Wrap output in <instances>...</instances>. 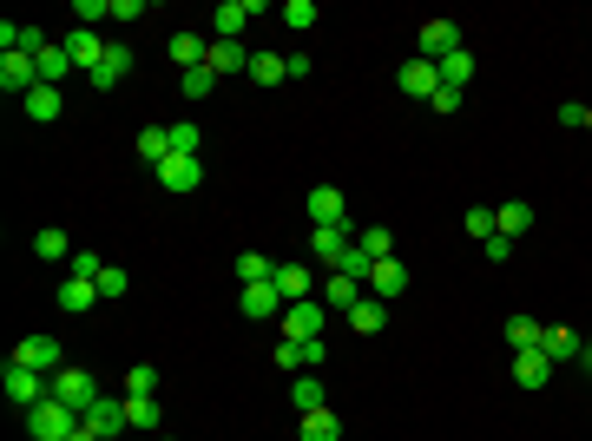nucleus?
<instances>
[{
  "label": "nucleus",
  "instance_id": "33",
  "mask_svg": "<svg viewBox=\"0 0 592 441\" xmlns=\"http://www.w3.org/2000/svg\"><path fill=\"white\" fill-rule=\"evenodd\" d=\"M125 422L145 428V435H158V395H125Z\"/></svg>",
  "mask_w": 592,
  "mask_h": 441
},
{
  "label": "nucleus",
  "instance_id": "43",
  "mask_svg": "<svg viewBox=\"0 0 592 441\" xmlns=\"http://www.w3.org/2000/svg\"><path fill=\"white\" fill-rule=\"evenodd\" d=\"M73 20L93 27V20H112V0H73Z\"/></svg>",
  "mask_w": 592,
  "mask_h": 441
},
{
  "label": "nucleus",
  "instance_id": "26",
  "mask_svg": "<svg viewBox=\"0 0 592 441\" xmlns=\"http://www.w3.org/2000/svg\"><path fill=\"white\" fill-rule=\"evenodd\" d=\"M382 323H389V303H382V297H362L356 310H349V330H356V336H375Z\"/></svg>",
  "mask_w": 592,
  "mask_h": 441
},
{
  "label": "nucleus",
  "instance_id": "2",
  "mask_svg": "<svg viewBox=\"0 0 592 441\" xmlns=\"http://www.w3.org/2000/svg\"><path fill=\"white\" fill-rule=\"evenodd\" d=\"M0 389H7V402L27 415V409H40V402L53 395V376H40V369H27V363H7L0 369Z\"/></svg>",
  "mask_w": 592,
  "mask_h": 441
},
{
  "label": "nucleus",
  "instance_id": "45",
  "mask_svg": "<svg viewBox=\"0 0 592 441\" xmlns=\"http://www.w3.org/2000/svg\"><path fill=\"white\" fill-rule=\"evenodd\" d=\"M198 145H204V132H198V126H172V152L198 158Z\"/></svg>",
  "mask_w": 592,
  "mask_h": 441
},
{
  "label": "nucleus",
  "instance_id": "38",
  "mask_svg": "<svg viewBox=\"0 0 592 441\" xmlns=\"http://www.w3.org/2000/svg\"><path fill=\"white\" fill-rule=\"evenodd\" d=\"M283 27H290V33H310L316 27V0H283Z\"/></svg>",
  "mask_w": 592,
  "mask_h": 441
},
{
  "label": "nucleus",
  "instance_id": "3",
  "mask_svg": "<svg viewBox=\"0 0 592 441\" xmlns=\"http://www.w3.org/2000/svg\"><path fill=\"white\" fill-rule=\"evenodd\" d=\"M323 330H329V303H323V297L283 303V330H277V336H290V343H323Z\"/></svg>",
  "mask_w": 592,
  "mask_h": 441
},
{
  "label": "nucleus",
  "instance_id": "11",
  "mask_svg": "<svg viewBox=\"0 0 592 441\" xmlns=\"http://www.w3.org/2000/svg\"><path fill=\"white\" fill-rule=\"evenodd\" d=\"M468 47V40H461V27H454V20H421V60H448V53H461Z\"/></svg>",
  "mask_w": 592,
  "mask_h": 441
},
{
  "label": "nucleus",
  "instance_id": "18",
  "mask_svg": "<svg viewBox=\"0 0 592 441\" xmlns=\"http://www.w3.org/2000/svg\"><path fill=\"white\" fill-rule=\"evenodd\" d=\"M579 330H566V323H553V330H540V356L546 363H579Z\"/></svg>",
  "mask_w": 592,
  "mask_h": 441
},
{
  "label": "nucleus",
  "instance_id": "32",
  "mask_svg": "<svg viewBox=\"0 0 592 441\" xmlns=\"http://www.w3.org/2000/svg\"><path fill=\"white\" fill-rule=\"evenodd\" d=\"M468 79H474V53H468V47L441 60V86H454V93H468Z\"/></svg>",
  "mask_w": 592,
  "mask_h": 441
},
{
  "label": "nucleus",
  "instance_id": "35",
  "mask_svg": "<svg viewBox=\"0 0 592 441\" xmlns=\"http://www.w3.org/2000/svg\"><path fill=\"white\" fill-rule=\"evenodd\" d=\"M204 53H211V40H198V33H172V60L185 66V73H191V66H204Z\"/></svg>",
  "mask_w": 592,
  "mask_h": 441
},
{
  "label": "nucleus",
  "instance_id": "13",
  "mask_svg": "<svg viewBox=\"0 0 592 441\" xmlns=\"http://www.w3.org/2000/svg\"><path fill=\"white\" fill-rule=\"evenodd\" d=\"M270 284L283 290V303H310L323 277H316V264H277V277H270Z\"/></svg>",
  "mask_w": 592,
  "mask_h": 441
},
{
  "label": "nucleus",
  "instance_id": "49",
  "mask_svg": "<svg viewBox=\"0 0 592 441\" xmlns=\"http://www.w3.org/2000/svg\"><path fill=\"white\" fill-rule=\"evenodd\" d=\"M73 441H99V435H86V428H79V435H73Z\"/></svg>",
  "mask_w": 592,
  "mask_h": 441
},
{
  "label": "nucleus",
  "instance_id": "21",
  "mask_svg": "<svg viewBox=\"0 0 592 441\" xmlns=\"http://www.w3.org/2000/svg\"><path fill=\"white\" fill-rule=\"evenodd\" d=\"M20 112H27V119H40V126H53V119L66 112V99H60V86H33V93L20 99Z\"/></svg>",
  "mask_w": 592,
  "mask_h": 441
},
{
  "label": "nucleus",
  "instance_id": "46",
  "mask_svg": "<svg viewBox=\"0 0 592 441\" xmlns=\"http://www.w3.org/2000/svg\"><path fill=\"white\" fill-rule=\"evenodd\" d=\"M468 237H481V244L494 237V211H487V205H474V211H468Z\"/></svg>",
  "mask_w": 592,
  "mask_h": 441
},
{
  "label": "nucleus",
  "instance_id": "4",
  "mask_svg": "<svg viewBox=\"0 0 592 441\" xmlns=\"http://www.w3.org/2000/svg\"><path fill=\"white\" fill-rule=\"evenodd\" d=\"M53 395H60L66 409H79V415H86V409H93V402H99V395H106V389H99V376H93V369L66 363L60 376H53Z\"/></svg>",
  "mask_w": 592,
  "mask_h": 441
},
{
  "label": "nucleus",
  "instance_id": "9",
  "mask_svg": "<svg viewBox=\"0 0 592 441\" xmlns=\"http://www.w3.org/2000/svg\"><path fill=\"white\" fill-rule=\"evenodd\" d=\"M158 185H165V191H172V198H185V191H198L204 185V158H185V152H172V158H165V165H158Z\"/></svg>",
  "mask_w": 592,
  "mask_h": 441
},
{
  "label": "nucleus",
  "instance_id": "22",
  "mask_svg": "<svg viewBox=\"0 0 592 441\" xmlns=\"http://www.w3.org/2000/svg\"><path fill=\"white\" fill-rule=\"evenodd\" d=\"M290 402H296V415H316V409H329V395H323V376H316V369H303V376L290 382Z\"/></svg>",
  "mask_w": 592,
  "mask_h": 441
},
{
  "label": "nucleus",
  "instance_id": "14",
  "mask_svg": "<svg viewBox=\"0 0 592 441\" xmlns=\"http://www.w3.org/2000/svg\"><path fill=\"white\" fill-rule=\"evenodd\" d=\"M362 297H369V284H356V277H343V270H329V277H323V303H329V316H336V310L349 316Z\"/></svg>",
  "mask_w": 592,
  "mask_h": 441
},
{
  "label": "nucleus",
  "instance_id": "44",
  "mask_svg": "<svg viewBox=\"0 0 592 441\" xmlns=\"http://www.w3.org/2000/svg\"><path fill=\"white\" fill-rule=\"evenodd\" d=\"M125 290H132V277H125L119 264H106V270H99V297H125Z\"/></svg>",
  "mask_w": 592,
  "mask_h": 441
},
{
  "label": "nucleus",
  "instance_id": "20",
  "mask_svg": "<svg viewBox=\"0 0 592 441\" xmlns=\"http://www.w3.org/2000/svg\"><path fill=\"white\" fill-rule=\"evenodd\" d=\"M310 224H349V205L336 185H316L310 191Z\"/></svg>",
  "mask_w": 592,
  "mask_h": 441
},
{
  "label": "nucleus",
  "instance_id": "34",
  "mask_svg": "<svg viewBox=\"0 0 592 441\" xmlns=\"http://www.w3.org/2000/svg\"><path fill=\"white\" fill-rule=\"evenodd\" d=\"M250 79H257V86H283V79H290V60H277V53H250Z\"/></svg>",
  "mask_w": 592,
  "mask_h": 441
},
{
  "label": "nucleus",
  "instance_id": "39",
  "mask_svg": "<svg viewBox=\"0 0 592 441\" xmlns=\"http://www.w3.org/2000/svg\"><path fill=\"white\" fill-rule=\"evenodd\" d=\"M178 86H185V99H211V93H218V73H211V66H191Z\"/></svg>",
  "mask_w": 592,
  "mask_h": 441
},
{
  "label": "nucleus",
  "instance_id": "6",
  "mask_svg": "<svg viewBox=\"0 0 592 441\" xmlns=\"http://www.w3.org/2000/svg\"><path fill=\"white\" fill-rule=\"evenodd\" d=\"M33 86H40V60H33V53H0V93L27 99Z\"/></svg>",
  "mask_w": 592,
  "mask_h": 441
},
{
  "label": "nucleus",
  "instance_id": "48",
  "mask_svg": "<svg viewBox=\"0 0 592 441\" xmlns=\"http://www.w3.org/2000/svg\"><path fill=\"white\" fill-rule=\"evenodd\" d=\"M428 106H435V112H461V93H454V86H441V93L428 99Z\"/></svg>",
  "mask_w": 592,
  "mask_h": 441
},
{
  "label": "nucleus",
  "instance_id": "10",
  "mask_svg": "<svg viewBox=\"0 0 592 441\" xmlns=\"http://www.w3.org/2000/svg\"><path fill=\"white\" fill-rule=\"evenodd\" d=\"M395 86H402L408 99H435V93H441V66L415 53V60H402V66H395Z\"/></svg>",
  "mask_w": 592,
  "mask_h": 441
},
{
  "label": "nucleus",
  "instance_id": "47",
  "mask_svg": "<svg viewBox=\"0 0 592 441\" xmlns=\"http://www.w3.org/2000/svg\"><path fill=\"white\" fill-rule=\"evenodd\" d=\"M507 257H514V237L494 231V237H487V264H507Z\"/></svg>",
  "mask_w": 592,
  "mask_h": 441
},
{
  "label": "nucleus",
  "instance_id": "27",
  "mask_svg": "<svg viewBox=\"0 0 592 441\" xmlns=\"http://www.w3.org/2000/svg\"><path fill=\"white\" fill-rule=\"evenodd\" d=\"M139 158L158 172V165L172 158V126H145V132H139Z\"/></svg>",
  "mask_w": 592,
  "mask_h": 441
},
{
  "label": "nucleus",
  "instance_id": "50",
  "mask_svg": "<svg viewBox=\"0 0 592 441\" xmlns=\"http://www.w3.org/2000/svg\"><path fill=\"white\" fill-rule=\"evenodd\" d=\"M586 132H592V106H586Z\"/></svg>",
  "mask_w": 592,
  "mask_h": 441
},
{
  "label": "nucleus",
  "instance_id": "23",
  "mask_svg": "<svg viewBox=\"0 0 592 441\" xmlns=\"http://www.w3.org/2000/svg\"><path fill=\"white\" fill-rule=\"evenodd\" d=\"M125 73H132V47H119V40H112L106 60H99V73H93V86H99V93H112V86H119Z\"/></svg>",
  "mask_w": 592,
  "mask_h": 441
},
{
  "label": "nucleus",
  "instance_id": "1",
  "mask_svg": "<svg viewBox=\"0 0 592 441\" xmlns=\"http://www.w3.org/2000/svg\"><path fill=\"white\" fill-rule=\"evenodd\" d=\"M79 428H86V415L66 409L60 395H47L40 409H27V435H33V441H73Z\"/></svg>",
  "mask_w": 592,
  "mask_h": 441
},
{
  "label": "nucleus",
  "instance_id": "51",
  "mask_svg": "<svg viewBox=\"0 0 592 441\" xmlns=\"http://www.w3.org/2000/svg\"><path fill=\"white\" fill-rule=\"evenodd\" d=\"M158 441H172V435H158Z\"/></svg>",
  "mask_w": 592,
  "mask_h": 441
},
{
  "label": "nucleus",
  "instance_id": "19",
  "mask_svg": "<svg viewBox=\"0 0 592 441\" xmlns=\"http://www.w3.org/2000/svg\"><path fill=\"white\" fill-rule=\"evenodd\" d=\"M204 66H211V73H250V47L244 40H211Z\"/></svg>",
  "mask_w": 592,
  "mask_h": 441
},
{
  "label": "nucleus",
  "instance_id": "40",
  "mask_svg": "<svg viewBox=\"0 0 592 441\" xmlns=\"http://www.w3.org/2000/svg\"><path fill=\"white\" fill-rule=\"evenodd\" d=\"M356 244H362V251L375 257V264H382V257H395V231H382V224H369V231H362Z\"/></svg>",
  "mask_w": 592,
  "mask_h": 441
},
{
  "label": "nucleus",
  "instance_id": "5",
  "mask_svg": "<svg viewBox=\"0 0 592 441\" xmlns=\"http://www.w3.org/2000/svg\"><path fill=\"white\" fill-rule=\"evenodd\" d=\"M7 363H27V369H40V376H60V369H66V349L53 343V336H20Z\"/></svg>",
  "mask_w": 592,
  "mask_h": 441
},
{
  "label": "nucleus",
  "instance_id": "17",
  "mask_svg": "<svg viewBox=\"0 0 592 441\" xmlns=\"http://www.w3.org/2000/svg\"><path fill=\"white\" fill-rule=\"evenodd\" d=\"M257 14H264V0H224L211 27H218V40H237V33H244V27H250Z\"/></svg>",
  "mask_w": 592,
  "mask_h": 441
},
{
  "label": "nucleus",
  "instance_id": "36",
  "mask_svg": "<svg viewBox=\"0 0 592 441\" xmlns=\"http://www.w3.org/2000/svg\"><path fill=\"white\" fill-rule=\"evenodd\" d=\"M270 277H277V264H270L264 251H244V257H237V284H270Z\"/></svg>",
  "mask_w": 592,
  "mask_h": 441
},
{
  "label": "nucleus",
  "instance_id": "16",
  "mask_svg": "<svg viewBox=\"0 0 592 441\" xmlns=\"http://www.w3.org/2000/svg\"><path fill=\"white\" fill-rule=\"evenodd\" d=\"M237 310H244L250 323H270V316L283 310V290H277V284H244V297H237Z\"/></svg>",
  "mask_w": 592,
  "mask_h": 441
},
{
  "label": "nucleus",
  "instance_id": "28",
  "mask_svg": "<svg viewBox=\"0 0 592 441\" xmlns=\"http://www.w3.org/2000/svg\"><path fill=\"white\" fill-rule=\"evenodd\" d=\"M33 257H47V264H73V237H66V231H33Z\"/></svg>",
  "mask_w": 592,
  "mask_h": 441
},
{
  "label": "nucleus",
  "instance_id": "41",
  "mask_svg": "<svg viewBox=\"0 0 592 441\" xmlns=\"http://www.w3.org/2000/svg\"><path fill=\"white\" fill-rule=\"evenodd\" d=\"M125 395H158V369L152 363H132V369H125Z\"/></svg>",
  "mask_w": 592,
  "mask_h": 441
},
{
  "label": "nucleus",
  "instance_id": "7",
  "mask_svg": "<svg viewBox=\"0 0 592 441\" xmlns=\"http://www.w3.org/2000/svg\"><path fill=\"white\" fill-rule=\"evenodd\" d=\"M60 47H66V60H73L79 73L93 79V73H99V60H106V47H112V40H99V27H73V33L60 40Z\"/></svg>",
  "mask_w": 592,
  "mask_h": 441
},
{
  "label": "nucleus",
  "instance_id": "42",
  "mask_svg": "<svg viewBox=\"0 0 592 441\" xmlns=\"http://www.w3.org/2000/svg\"><path fill=\"white\" fill-rule=\"evenodd\" d=\"M99 270H106V257H99V251H73L66 277H86V284H99Z\"/></svg>",
  "mask_w": 592,
  "mask_h": 441
},
{
  "label": "nucleus",
  "instance_id": "29",
  "mask_svg": "<svg viewBox=\"0 0 592 441\" xmlns=\"http://www.w3.org/2000/svg\"><path fill=\"white\" fill-rule=\"evenodd\" d=\"M500 336H507V349H540V323H533V316H507V323H500Z\"/></svg>",
  "mask_w": 592,
  "mask_h": 441
},
{
  "label": "nucleus",
  "instance_id": "37",
  "mask_svg": "<svg viewBox=\"0 0 592 441\" xmlns=\"http://www.w3.org/2000/svg\"><path fill=\"white\" fill-rule=\"evenodd\" d=\"M66 73H79V66L66 60V47H47V53H40V86H60Z\"/></svg>",
  "mask_w": 592,
  "mask_h": 441
},
{
  "label": "nucleus",
  "instance_id": "25",
  "mask_svg": "<svg viewBox=\"0 0 592 441\" xmlns=\"http://www.w3.org/2000/svg\"><path fill=\"white\" fill-rule=\"evenodd\" d=\"M93 303H99V284H86V277H66L60 284V310L66 316H86Z\"/></svg>",
  "mask_w": 592,
  "mask_h": 441
},
{
  "label": "nucleus",
  "instance_id": "12",
  "mask_svg": "<svg viewBox=\"0 0 592 441\" xmlns=\"http://www.w3.org/2000/svg\"><path fill=\"white\" fill-rule=\"evenodd\" d=\"M125 428H132V422H125V402H119V395H99L93 409H86V435H99V441H119Z\"/></svg>",
  "mask_w": 592,
  "mask_h": 441
},
{
  "label": "nucleus",
  "instance_id": "15",
  "mask_svg": "<svg viewBox=\"0 0 592 441\" xmlns=\"http://www.w3.org/2000/svg\"><path fill=\"white\" fill-rule=\"evenodd\" d=\"M408 290V264L402 257H382V264L369 270V297H382V303H395Z\"/></svg>",
  "mask_w": 592,
  "mask_h": 441
},
{
  "label": "nucleus",
  "instance_id": "30",
  "mask_svg": "<svg viewBox=\"0 0 592 441\" xmlns=\"http://www.w3.org/2000/svg\"><path fill=\"white\" fill-rule=\"evenodd\" d=\"M296 435L303 441H343V422H336V409H316V415H303Z\"/></svg>",
  "mask_w": 592,
  "mask_h": 441
},
{
  "label": "nucleus",
  "instance_id": "24",
  "mask_svg": "<svg viewBox=\"0 0 592 441\" xmlns=\"http://www.w3.org/2000/svg\"><path fill=\"white\" fill-rule=\"evenodd\" d=\"M514 382H527V389H546V382H553V363H546L540 349H520V356H514Z\"/></svg>",
  "mask_w": 592,
  "mask_h": 441
},
{
  "label": "nucleus",
  "instance_id": "8",
  "mask_svg": "<svg viewBox=\"0 0 592 441\" xmlns=\"http://www.w3.org/2000/svg\"><path fill=\"white\" fill-rule=\"evenodd\" d=\"M349 244H356V237H349V224H316V231H310V264L336 270V264L349 257Z\"/></svg>",
  "mask_w": 592,
  "mask_h": 441
},
{
  "label": "nucleus",
  "instance_id": "31",
  "mask_svg": "<svg viewBox=\"0 0 592 441\" xmlns=\"http://www.w3.org/2000/svg\"><path fill=\"white\" fill-rule=\"evenodd\" d=\"M494 231H500V237L533 231V205H520V198H514V205H500V211H494Z\"/></svg>",
  "mask_w": 592,
  "mask_h": 441
}]
</instances>
